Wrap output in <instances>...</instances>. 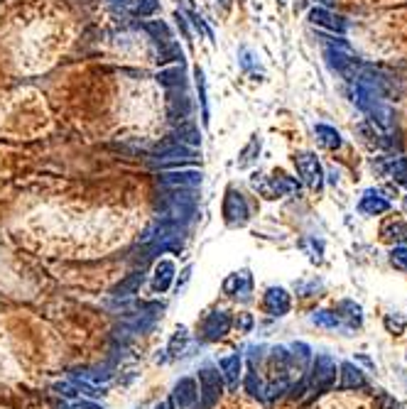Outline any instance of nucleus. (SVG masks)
Segmentation results:
<instances>
[{
	"instance_id": "obj_1",
	"label": "nucleus",
	"mask_w": 407,
	"mask_h": 409,
	"mask_svg": "<svg viewBox=\"0 0 407 409\" xmlns=\"http://www.w3.org/2000/svg\"><path fill=\"white\" fill-rule=\"evenodd\" d=\"M152 159H155V164H160V167L177 169V167H185V164H194L196 159H199V152H196V147L177 145V142H172L167 137L162 145L155 147Z\"/></svg>"
},
{
	"instance_id": "obj_2",
	"label": "nucleus",
	"mask_w": 407,
	"mask_h": 409,
	"mask_svg": "<svg viewBox=\"0 0 407 409\" xmlns=\"http://www.w3.org/2000/svg\"><path fill=\"white\" fill-rule=\"evenodd\" d=\"M251 184L255 191H260L265 199H280L290 197L295 191H300V184L284 174H275V177H265V174H253Z\"/></svg>"
},
{
	"instance_id": "obj_3",
	"label": "nucleus",
	"mask_w": 407,
	"mask_h": 409,
	"mask_svg": "<svg viewBox=\"0 0 407 409\" xmlns=\"http://www.w3.org/2000/svg\"><path fill=\"white\" fill-rule=\"evenodd\" d=\"M295 167L304 186H309L312 191H319L324 186V169L314 152H297Z\"/></svg>"
},
{
	"instance_id": "obj_4",
	"label": "nucleus",
	"mask_w": 407,
	"mask_h": 409,
	"mask_svg": "<svg viewBox=\"0 0 407 409\" xmlns=\"http://www.w3.org/2000/svg\"><path fill=\"white\" fill-rule=\"evenodd\" d=\"M221 393H223V380L216 370H211V368L201 370L199 373V397H201L204 409H211L213 404H216V399L221 397Z\"/></svg>"
},
{
	"instance_id": "obj_5",
	"label": "nucleus",
	"mask_w": 407,
	"mask_h": 409,
	"mask_svg": "<svg viewBox=\"0 0 407 409\" xmlns=\"http://www.w3.org/2000/svg\"><path fill=\"white\" fill-rule=\"evenodd\" d=\"M223 216L229 225H243L248 221V203L243 199V194H238L236 189L226 191V201H223Z\"/></svg>"
},
{
	"instance_id": "obj_6",
	"label": "nucleus",
	"mask_w": 407,
	"mask_h": 409,
	"mask_svg": "<svg viewBox=\"0 0 407 409\" xmlns=\"http://www.w3.org/2000/svg\"><path fill=\"white\" fill-rule=\"evenodd\" d=\"M336 380V363L331 355H319L317 363H314V380H312V387L314 393L322 395L326 393L331 385H334Z\"/></svg>"
},
{
	"instance_id": "obj_7",
	"label": "nucleus",
	"mask_w": 407,
	"mask_h": 409,
	"mask_svg": "<svg viewBox=\"0 0 407 409\" xmlns=\"http://www.w3.org/2000/svg\"><path fill=\"white\" fill-rule=\"evenodd\" d=\"M191 113V101L185 93V89H172L167 91V115L172 123H187Z\"/></svg>"
},
{
	"instance_id": "obj_8",
	"label": "nucleus",
	"mask_w": 407,
	"mask_h": 409,
	"mask_svg": "<svg viewBox=\"0 0 407 409\" xmlns=\"http://www.w3.org/2000/svg\"><path fill=\"white\" fill-rule=\"evenodd\" d=\"M162 184L169 189H196L201 184V172L194 169H172L162 174Z\"/></svg>"
},
{
	"instance_id": "obj_9",
	"label": "nucleus",
	"mask_w": 407,
	"mask_h": 409,
	"mask_svg": "<svg viewBox=\"0 0 407 409\" xmlns=\"http://www.w3.org/2000/svg\"><path fill=\"white\" fill-rule=\"evenodd\" d=\"M309 23L317 25V27L329 30V32H336V34H344L346 27H348L344 17L334 15V12H329L326 8H312V10H309Z\"/></svg>"
},
{
	"instance_id": "obj_10",
	"label": "nucleus",
	"mask_w": 407,
	"mask_h": 409,
	"mask_svg": "<svg viewBox=\"0 0 407 409\" xmlns=\"http://www.w3.org/2000/svg\"><path fill=\"white\" fill-rule=\"evenodd\" d=\"M358 211L366 213V216H380V213L390 211V201L383 197V191L368 189L358 201Z\"/></svg>"
},
{
	"instance_id": "obj_11",
	"label": "nucleus",
	"mask_w": 407,
	"mask_h": 409,
	"mask_svg": "<svg viewBox=\"0 0 407 409\" xmlns=\"http://www.w3.org/2000/svg\"><path fill=\"white\" fill-rule=\"evenodd\" d=\"M169 140L177 142V145H187V147H199L201 145V133L194 123H179V128L169 135Z\"/></svg>"
},
{
	"instance_id": "obj_12",
	"label": "nucleus",
	"mask_w": 407,
	"mask_h": 409,
	"mask_svg": "<svg viewBox=\"0 0 407 409\" xmlns=\"http://www.w3.org/2000/svg\"><path fill=\"white\" fill-rule=\"evenodd\" d=\"M341 390H361L366 387V377L353 363H341Z\"/></svg>"
},
{
	"instance_id": "obj_13",
	"label": "nucleus",
	"mask_w": 407,
	"mask_h": 409,
	"mask_svg": "<svg viewBox=\"0 0 407 409\" xmlns=\"http://www.w3.org/2000/svg\"><path fill=\"white\" fill-rule=\"evenodd\" d=\"M265 309H268L270 314H284L287 309H290V294L284 289H280V287H273V289H268V294H265Z\"/></svg>"
},
{
	"instance_id": "obj_14",
	"label": "nucleus",
	"mask_w": 407,
	"mask_h": 409,
	"mask_svg": "<svg viewBox=\"0 0 407 409\" xmlns=\"http://www.w3.org/2000/svg\"><path fill=\"white\" fill-rule=\"evenodd\" d=\"M380 238L388 243H407V223L402 219H390L380 228Z\"/></svg>"
},
{
	"instance_id": "obj_15",
	"label": "nucleus",
	"mask_w": 407,
	"mask_h": 409,
	"mask_svg": "<svg viewBox=\"0 0 407 409\" xmlns=\"http://www.w3.org/2000/svg\"><path fill=\"white\" fill-rule=\"evenodd\" d=\"M157 84L165 86L167 91L185 89V67L179 64V67H172V69H162V71L157 74Z\"/></svg>"
},
{
	"instance_id": "obj_16",
	"label": "nucleus",
	"mask_w": 407,
	"mask_h": 409,
	"mask_svg": "<svg viewBox=\"0 0 407 409\" xmlns=\"http://www.w3.org/2000/svg\"><path fill=\"white\" fill-rule=\"evenodd\" d=\"M314 135H317V140L322 147H326V150H339L341 147V135L336 128H331V125H314Z\"/></svg>"
},
{
	"instance_id": "obj_17",
	"label": "nucleus",
	"mask_w": 407,
	"mask_h": 409,
	"mask_svg": "<svg viewBox=\"0 0 407 409\" xmlns=\"http://www.w3.org/2000/svg\"><path fill=\"white\" fill-rule=\"evenodd\" d=\"M177 402L182 409H191L199 402V393H196V382L194 380H182L177 385Z\"/></svg>"
},
{
	"instance_id": "obj_18",
	"label": "nucleus",
	"mask_w": 407,
	"mask_h": 409,
	"mask_svg": "<svg viewBox=\"0 0 407 409\" xmlns=\"http://www.w3.org/2000/svg\"><path fill=\"white\" fill-rule=\"evenodd\" d=\"M143 30H145V32L150 34L152 40H155L160 47H165V45L172 42V32H169V27L162 23V20H147V23H143Z\"/></svg>"
},
{
	"instance_id": "obj_19",
	"label": "nucleus",
	"mask_w": 407,
	"mask_h": 409,
	"mask_svg": "<svg viewBox=\"0 0 407 409\" xmlns=\"http://www.w3.org/2000/svg\"><path fill=\"white\" fill-rule=\"evenodd\" d=\"M229 326H231L229 316H226V314H213V316H209V321H207V326H204V331H207L211 338H216V336H223V333L229 331Z\"/></svg>"
},
{
	"instance_id": "obj_20",
	"label": "nucleus",
	"mask_w": 407,
	"mask_h": 409,
	"mask_svg": "<svg viewBox=\"0 0 407 409\" xmlns=\"http://www.w3.org/2000/svg\"><path fill=\"white\" fill-rule=\"evenodd\" d=\"M140 285H143V272H130L121 285H116L113 294H116V297H128V294H133Z\"/></svg>"
},
{
	"instance_id": "obj_21",
	"label": "nucleus",
	"mask_w": 407,
	"mask_h": 409,
	"mask_svg": "<svg viewBox=\"0 0 407 409\" xmlns=\"http://www.w3.org/2000/svg\"><path fill=\"white\" fill-rule=\"evenodd\" d=\"M385 172L390 174L393 179L407 184V159L405 157H390L388 164H385Z\"/></svg>"
},
{
	"instance_id": "obj_22",
	"label": "nucleus",
	"mask_w": 407,
	"mask_h": 409,
	"mask_svg": "<svg viewBox=\"0 0 407 409\" xmlns=\"http://www.w3.org/2000/svg\"><path fill=\"white\" fill-rule=\"evenodd\" d=\"M172 275H174V265L169 263V260H162L160 265H157V277H155V287L160 291H165L169 287V282H172Z\"/></svg>"
},
{
	"instance_id": "obj_23",
	"label": "nucleus",
	"mask_w": 407,
	"mask_h": 409,
	"mask_svg": "<svg viewBox=\"0 0 407 409\" xmlns=\"http://www.w3.org/2000/svg\"><path fill=\"white\" fill-rule=\"evenodd\" d=\"M182 59H185V54H182V49H179L177 42H169V45L160 47V54H157V64H169V62H179V64H182Z\"/></svg>"
},
{
	"instance_id": "obj_24",
	"label": "nucleus",
	"mask_w": 407,
	"mask_h": 409,
	"mask_svg": "<svg viewBox=\"0 0 407 409\" xmlns=\"http://www.w3.org/2000/svg\"><path fill=\"white\" fill-rule=\"evenodd\" d=\"M218 365H221L223 375H226V380H229V385H236V382H238V370H240V358H238V355H231V358H223Z\"/></svg>"
},
{
	"instance_id": "obj_25",
	"label": "nucleus",
	"mask_w": 407,
	"mask_h": 409,
	"mask_svg": "<svg viewBox=\"0 0 407 409\" xmlns=\"http://www.w3.org/2000/svg\"><path fill=\"white\" fill-rule=\"evenodd\" d=\"M339 309H344V311H348L346 316V321H348V329H356V326H361L363 321V314H361V307H358L356 302H341Z\"/></svg>"
},
{
	"instance_id": "obj_26",
	"label": "nucleus",
	"mask_w": 407,
	"mask_h": 409,
	"mask_svg": "<svg viewBox=\"0 0 407 409\" xmlns=\"http://www.w3.org/2000/svg\"><path fill=\"white\" fill-rule=\"evenodd\" d=\"M312 321L317 326H326V329H336V326L341 324V319L336 314H331V311H317V314L312 316Z\"/></svg>"
},
{
	"instance_id": "obj_27",
	"label": "nucleus",
	"mask_w": 407,
	"mask_h": 409,
	"mask_svg": "<svg viewBox=\"0 0 407 409\" xmlns=\"http://www.w3.org/2000/svg\"><path fill=\"white\" fill-rule=\"evenodd\" d=\"M390 265L395 269H402V272H407V247L400 245V247H393L390 252Z\"/></svg>"
},
{
	"instance_id": "obj_28",
	"label": "nucleus",
	"mask_w": 407,
	"mask_h": 409,
	"mask_svg": "<svg viewBox=\"0 0 407 409\" xmlns=\"http://www.w3.org/2000/svg\"><path fill=\"white\" fill-rule=\"evenodd\" d=\"M255 152H260V140H258V137H253L251 142H248V147L243 152H240V159H238V164L240 167H246V164H251L253 159V155H255Z\"/></svg>"
},
{
	"instance_id": "obj_29",
	"label": "nucleus",
	"mask_w": 407,
	"mask_h": 409,
	"mask_svg": "<svg viewBox=\"0 0 407 409\" xmlns=\"http://www.w3.org/2000/svg\"><path fill=\"white\" fill-rule=\"evenodd\" d=\"M405 316H400V314H388L385 316V329L390 331V333H397L400 336L402 331H405Z\"/></svg>"
},
{
	"instance_id": "obj_30",
	"label": "nucleus",
	"mask_w": 407,
	"mask_h": 409,
	"mask_svg": "<svg viewBox=\"0 0 407 409\" xmlns=\"http://www.w3.org/2000/svg\"><path fill=\"white\" fill-rule=\"evenodd\" d=\"M160 10V3L157 0H140L138 8H135V15L138 17H150Z\"/></svg>"
},
{
	"instance_id": "obj_31",
	"label": "nucleus",
	"mask_w": 407,
	"mask_h": 409,
	"mask_svg": "<svg viewBox=\"0 0 407 409\" xmlns=\"http://www.w3.org/2000/svg\"><path fill=\"white\" fill-rule=\"evenodd\" d=\"M196 84L201 91V108H204V123H209V108H207V81H204V71L196 69Z\"/></svg>"
},
{
	"instance_id": "obj_32",
	"label": "nucleus",
	"mask_w": 407,
	"mask_h": 409,
	"mask_svg": "<svg viewBox=\"0 0 407 409\" xmlns=\"http://www.w3.org/2000/svg\"><path fill=\"white\" fill-rule=\"evenodd\" d=\"M76 409H98L96 404H76Z\"/></svg>"
},
{
	"instance_id": "obj_33",
	"label": "nucleus",
	"mask_w": 407,
	"mask_h": 409,
	"mask_svg": "<svg viewBox=\"0 0 407 409\" xmlns=\"http://www.w3.org/2000/svg\"><path fill=\"white\" fill-rule=\"evenodd\" d=\"M113 3H121V5H125V3H128V0H113Z\"/></svg>"
}]
</instances>
